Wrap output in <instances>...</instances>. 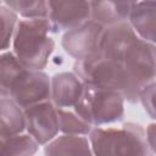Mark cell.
<instances>
[{
  "label": "cell",
  "mask_w": 156,
  "mask_h": 156,
  "mask_svg": "<svg viewBox=\"0 0 156 156\" xmlns=\"http://www.w3.org/2000/svg\"><path fill=\"white\" fill-rule=\"evenodd\" d=\"M0 96L12 99L22 108L51 100V77L44 69L24 67L11 49L1 51Z\"/></svg>",
  "instance_id": "1"
},
{
  "label": "cell",
  "mask_w": 156,
  "mask_h": 156,
  "mask_svg": "<svg viewBox=\"0 0 156 156\" xmlns=\"http://www.w3.org/2000/svg\"><path fill=\"white\" fill-rule=\"evenodd\" d=\"M51 33V24L48 18H21L11 50L24 67L44 69L55 49Z\"/></svg>",
  "instance_id": "2"
},
{
  "label": "cell",
  "mask_w": 156,
  "mask_h": 156,
  "mask_svg": "<svg viewBox=\"0 0 156 156\" xmlns=\"http://www.w3.org/2000/svg\"><path fill=\"white\" fill-rule=\"evenodd\" d=\"M88 136L94 155H151L146 130L135 122L93 127Z\"/></svg>",
  "instance_id": "3"
},
{
  "label": "cell",
  "mask_w": 156,
  "mask_h": 156,
  "mask_svg": "<svg viewBox=\"0 0 156 156\" xmlns=\"http://www.w3.org/2000/svg\"><path fill=\"white\" fill-rule=\"evenodd\" d=\"M76 72L84 83H93L105 88L118 90L130 104L139 102L141 89L132 80L122 62L95 55L84 61H76L73 65Z\"/></svg>",
  "instance_id": "4"
},
{
  "label": "cell",
  "mask_w": 156,
  "mask_h": 156,
  "mask_svg": "<svg viewBox=\"0 0 156 156\" xmlns=\"http://www.w3.org/2000/svg\"><path fill=\"white\" fill-rule=\"evenodd\" d=\"M126 99L118 90L84 83L83 94L73 107L93 127L119 123L124 118Z\"/></svg>",
  "instance_id": "5"
},
{
  "label": "cell",
  "mask_w": 156,
  "mask_h": 156,
  "mask_svg": "<svg viewBox=\"0 0 156 156\" xmlns=\"http://www.w3.org/2000/svg\"><path fill=\"white\" fill-rule=\"evenodd\" d=\"M104 30L105 27L93 20H89L63 32L61 46L68 56L74 58V61L88 60L99 54Z\"/></svg>",
  "instance_id": "6"
},
{
  "label": "cell",
  "mask_w": 156,
  "mask_h": 156,
  "mask_svg": "<svg viewBox=\"0 0 156 156\" xmlns=\"http://www.w3.org/2000/svg\"><path fill=\"white\" fill-rule=\"evenodd\" d=\"M121 62L140 89L156 79V45L140 37L127 49Z\"/></svg>",
  "instance_id": "7"
},
{
  "label": "cell",
  "mask_w": 156,
  "mask_h": 156,
  "mask_svg": "<svg viewBox=\"0 0 156 156\" xmlns=\"http://www.w3.org/2000/svg\"><path fill=\"white\" fill-rule=\"evenodd\" d=\"M95 0H48V20L54 34L72 29L91 17Z\"/></svg>",
  "instance_id": "8"
},
{
  "label": "cell",
  "mask_w": 156,
  "mask_h": 156,
  "mask_svg": "<svg viewBox=\"0 0 156 156\" xmlns=\"http://www.w3.org/2000/svg\"><path fill=\"white\" fill-rule=\"evenodd\" d=\"M26 132L40 146H44L60 133L57 107L51 100H45L24 108Z\"/></svg>",
  "instance_id": "9"
},
{
  "label": "cell",
  "mask_w": 156,
  "mask_h": 156,
  "mask_svg": "<svg viewBox=\"0 0 156 156\" xmlns=\"http://www.w3.org/2000/svg\"><path fill=\"white\" fill-rule=\"evenodd\" d=\"M138 38L139 35L128 21L108 26L102 33L99 55L121 62L127 49Z\"/></svg>",
  "instance_id": "10"
},
{
  "label": "cell",
  "mask_w": 156,
  "mask_h": 156,
  "mask_svg": "<svg viewBox=\"0 0 156 156\" xmlns=\"http://www.w3.org/2000/svg\"><path fill=\"white\" fill-rule=\"evenodd\" d=\"M84 82L76 72H58L51 77V101L58 108H73L79 101Z\"/></svg>",
  "instance_id": "11"
},
{
  "label": "cell",
  "mask_w": 156,
  "mask_h": 156,
  "mask_svg": "<svg viewBox=\"0 0 156 156\" xmlns=\"http://www.w3.org/2000/svg\"><path fill=\"white\" fill-rule=\"evenodd\" d=\"M44 154L46 156L61 155H94L88 135L65 134L56 135L52 140L44 145Z\"/></svg>",
  "instance_id": "12"
},
{
  "label": "cell",
  "mask_w": 156,
  "mask_h": 156,
  "mask_svg": "<svg viewBox=\"0 0 156 156\" xmlns=\"http://www.w3.org/2000/svg\"><path fill=\"white\" fill-rule=\"evenodd\" d=\"M0 107V138H6L26 132L24 108L6 96H1Z\"/></svg>",
  "instance_id": "13"
},
{
  "label": "cell",
  "mask_w": 156,
  "mask_h": 156,
  "mask_svg": "<svg viewBox=\"0 0 156 156\" xmlns=\"http://www.w3.org/2000/svg\"><path fill=\"white\" fill-rule=\"evenodd\" d=\"M128 22L141 39L156 45V5L134 9Z\"/></svg>",
  "instance_id": "14"
},
{
  "label": "cell",
  "mask_w": 156,
  "mask_h": 156,
  "mask_svg": "<svg viewBox=\"0 0 156 156\" xmlns=\"http://www.w3.org/2000/svg\"><path fill=\"white\" fill-rule=\"evenodd\" d=\"M39 143L27 132L0 138L1 156H32L39 149Z\"/></svg>",
  "instance_id": "15"
},
{
  "label": "cell",
  "mask_w": 156,
  "mask_h": 156,
  "mask_svg": "<svg viewBox=\"0 0 156 156\" xmlns=\"http://www.w3.org/2000/svg\"><path fill=\"white\" fill-rule=\"evenodd\" d=\"M58 124L60 133L65 134H78V135H89L93 129V126L82 118L74 108H58Z\"/></svg>",
  "instance_id": "16"
},
{
  "label": "cell",
  "mask_w": 156,
  "mask_h": 156,
  "mask_svg": "<svg viewBox=\"0 0 156 156\" xmlns=\"http://www.w3.org/2000/svg\"><path fill=\"white\" fill-rule=\"evenodd\" d=\"M21 18H48V0H2Z\"/></svg>",
  "instance_id": "17"
},
{
  "label": "cell",
  "mask_w": 156,
  "mask_h": 156,
  "mask_svg": "<svg viewBox=\"0 0 156 156\" xmlns=\"http://www.w3.org/2000/svg\"><path fill=\"white\" fill-rule=\"evenodd\" d=\"M1 51L11 49L12 40L20 22V15L11 10L9 6L1 4Z\"/></svg>",
  "instance_id": "18"
},
{
  "label": "cell",
  "mask_w": 156,
  "mask_h": 156,
  "mask_svg": "<svg viewBox=\"0 0 156 156\" xmlns=\"http://www.w3.org/2000/svg\"><path fill=\"white\" fill-rule=\"evenodd\" d=\"M122 22L128 21L132 11L140 6L156 5V0H108Z\"/></svg>",
  "instance_id": "19"
},
{
  "label": "cell",
  "mask_w": 156,
  "mask_h": 156,
  "mask_svg": "<svg viewBox=\"0 0 156 156\" xmlns=\"http://www.w3.org/2000/svg\"><path fill=\"white\" fill-rule=\"evenodd\" d=\"M139 102L149 117L156 121V79L141 89L139 94Z\"/></svg>",
  "instance_id": "20"
},
{
  "label": "cell",
  "mask_w": 156,
  "mask_h": 156,
  "mask_svg": "<svg viewBox=\"0 0 156 156\" xmlns=\"http://www.w3.org/2000/svg\"><path fill=\"white\" fill-rule=\"evenodd\" d=\"M146 140L151 155H156V121L146 127Z\"/></svg>",
  "instance_id": "21"
}]
</instances>
